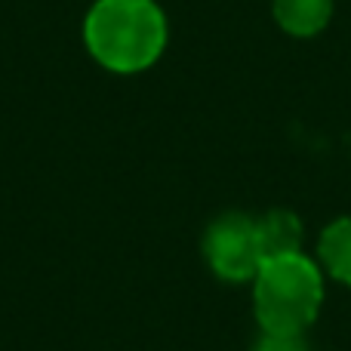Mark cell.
Listing matches in <instances>:
<instances>
[{
    "label": "cell",
    "instance_id": "2",
    "mask_svg": "<svg viewBox=\"0 0 351 351\" xmlns=\"http://www.w3.org/2000/svg\"><path fill=\"white\" fill-rule=\"evenodd\" d=\"M324 302V278L302 253L265 259L253 278V308L262 333H305Z\"/></svg>",
    "mask_w": 351,
    "mask_h": 351
},
{
    "label": "cell",
    "instance_id": "7",
    "mask_svg": "<svg viewBox=\"0 0 351 351\" xmlns=\"http://www.w3.org/2000/svg\"><path fill=\"white\" fill-rule=\"evenodd\" d=\"M253 351H308L302 333H262Z\"/></svg>",
    "mask_w": 351,
    "mask_h": 351
},
{
    "label": "cell",
    "instance_id": "3",
    "mask_svg": "<svg viewBox=\"0 0 351 351\" xmlns=\"http://www.w3.org/2000/svg\"><path fill=\"white\" fill-rule=\"evenodd\" d=\"M204 256L216 271V278L231 280V284L253 280L265 262L256 219L243 216V213L219 216L204 237Z\"/></svg>",
    "mask_w": 351,
    "mask_h": 351
},
{
    "label": "cell",
    "instance_id": "1",
    "mask_svg": "<svg viewBox=\"0 0 351 351\" xmlns=\"http://www.w3.org/2000/svg\"><path fill=\"white\" fill-rule=\"evenodd\" d=\"M167 37V16L154 0H96L84 19L86 49L114 74L152 68L164 53Z\"/></svg>",
    "mask_w": 351,
    "mask_h": 351
},
{
    "label": "cell",
    "instance_id": "6",
    "mask_svg": "<svg viewBox=\"0 0 351 351\" xmlns=\"http://www.w3.org/2000/svg\"><path fill=\"white\" fill-rule=\"evenodd\" d=\"M317 256H321V265L330 271V278L351 287V216L336 219L333 225L324 228Z\"/></svg>",
    "mask_w": 351,
    "mask_h": 351
},
{
    "label": "cell",
    "instance_id": "5",
    "mask_svg": "<svg viewBox=\"0 0 351 351\" xmlns=\"http://www.w3.org/2000/svg\"><path fill=\"white\" fill-rule=\"evenodd\" d=\"M274 22L293 37H311L327 28L333 0H271Z\"/></svg>",
    "mask_w": 351,
    "mask_h": 351
},
{
    "label": "cell",
    "instance_id": "4",
    "mask_svg": "<svg viewBox=\"0 0 351 351\" xmlns=\"http://www.w3.org/2000/svg\"><path fill=\"white\" fill-rule=\"evenodd\" d=\"M256 228H259V243L265 259L302 253V222H299L296 213L271 210L262 219H256Z\"/></svg>",
    "mask_w": 351,
    "mask_h": 351
}]
</instances>
